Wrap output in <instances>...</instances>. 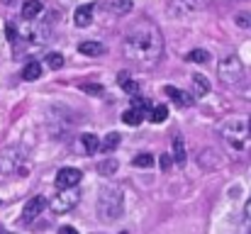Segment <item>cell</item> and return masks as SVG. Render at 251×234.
I'll return each instance as SVG.
<instances>
[{"instance_id":"cell-1","label":"cell","mask_w":251,"mask_h":234,"mask_svg":"<svg viewBox=\"0 0 251 234\" xmlns=\"http://www.w3.org/2000/svg\"><path fill=\"white\" fill-rule=\"evenodd\" d=\"M122 54L132 64H137L142 69H151L164 54V37H161L159 27L147 20L132 25V29L125 34Z\"/></svg>"},{"instance_id":"cell-2","label":"cell","mask_w":251,"mask_h":234,"mask_svg":"<svg viewBox=\"0 0 251 234\" xmlns=\"http://www.w3.org/2000/svg\"><path fill=\"white\" fill-rule=\"evenodd\" d=\"M122 193L117 188H105L98 198V217L102 222H115L120 215H122Z\"/></svg>"},{"instance_id":"cell-3","label":"cell","mask_w":251,"mask_h":234,"mask_svg":"<svg viewBox=\"0 0 251 234\" xmlns=\"http://www.w3.org/2000/svg\"><path fill=\"white\" fill-rule=\"evenodd\" d=\"M217 76H220L222 83L234 85V83H239L242 76H244V64L239 61V56H227V59H222V61L217 64Z\"/></svg>"},{"instance_id":"cell-4","label":"cell","mask_w":251,"mask_h":234,"mask_svg":"<svg viewBox=\"0 0 251 234\" xmlns=\"http://www.w3.org/2000/svg\"><path fill=\"white\" fill-rule=\"evenodd\" d=\"M22 166H25V152H20L15 147L0 149V173L2 176H15V173H20Z\"/></svg>"},{"instance_id":"cell-5","label":"cell","mask_w":251,"mask_h":234,"mask_svg":"<svg viewBox=\"0 0 251 234\" xmlns=\"http://www.w3.org/2000/svg\"><path fill=\"white\" fill-rule=\"evenodd\" d=\"M78 200H81V195L76 193V188H71V190H59V195H54V200L49 205L56 215H64V212H71L78 205Z\"/></svg>"},{"instance_id":"cell-6","label":"cell","mask_w":251,"mask_h":234,"mask_svg":"<svg viewBox=\"0 0 251 234\" xmlns=\"http://www.w3.org/2000/svg\"><path fill=\"white\" fill-rule=\"evenodd\" d=\"M202 5H205L202 0H171V5H168V15L180 20V17H188V15L198 12Z\"/></svg>"},{"instance_id":"cell-7","label":"cell","mask_w":251,"mask_h":234,"mask_svg":"<svg viewBox=\"0 0 251 234\" xmlns=\"http://www.w3.org/2000/svg\"><path fill=\"white\" fill-rule=\"evenodd\" d=\"M81 178H83V173L78 171V168H61L59 173H56V181H54V185L59 188V190H71V188H76L78 183H81Z\"/></svg>"},{"instance_id":"cell-8","label":"cell","mask_w":251,"mask_h":234,"mask_svg":"<svg viewBox=\"0 0 251 234\" xmlns=\"http://www.w3.org/2000/svg\"><path fill=\"white\" fill-rule=\"evenodd\" d=\"M47 208V200L42 198V195H37V198H32L27 205H25V210H22V217H20V222L22 225H32L39 215H42V210Z\"/></svg>"},{"instance_id":"cell-9","label":"cell","mask_w":251,"mask_h":234,"mask_svg":"<svg viewBox=\"0 0 251 234\" xmlns=\"http://www.w3.org/2000/svg\"><path fill=\"white\" fill-rule=\"evenodd\" d=\"M166 95H171V100H173L178 107H190V105L195 103V98H193L190 93L178 90V88H173V85H166Z\"/></svg>"},{"instance_id":"cell-10","label":"cell","mask_w":251,"mask_h":234,"mask_svg":"<svg viewBox=\"0 0 251 234\" xmlns=\"http://www.w3.org/2000/svg\"><path fill=\"white\" fill-rule=\"evenodd\" d=\"M190 80H193V98H202V95L210 93V83H207V78L202 76V74L190 76Z\"/></svg>"},{"instance_id":"cell-11","label":"cell","mask_w":251,"mask_h":234,"mask_svg":"<svg viewBox=\"0 0 251 234\" xmlns=\"http://www.w3.org/2000/svg\"><path fill=\"white\" fill-rule=\"evenodd\" d=\"M74 22H76V27H88L93 22V5H81L74 15Z\"/></svg>"},{"instance_id":"cell-12","label":"cell","mask_w":251,"mask_h":234,"mask_svg":"<svg viewBox=\"0 0 251 234\" xmlns=\"http://www.w3.org/2000/svg\"><path fill=\"white\" fill-rule=\"evenodd\" d=\"M37 15H42V0H27V2H22V17L25 20H34Z\"/></svg>"},{"instance_id":"cell-13","label":"cell","mask_w":251,"mask_h":234,"mask_svg":"<svg viewBox=\"0 0 251 234\" xmlns=\"http://www.w3.org/2000/svg\"><path fill=\"white\" fill-rule=\"evenodd\" d=\"M78 52L85 54V56H100V54H105V47L100 42H81L78 44Z\"/></svg>"},{"instance_id":"cell-14","label":"cell","mask_w":251,"mask_h":234,"mask_svg":"<svg viewBox=\"0 0 251 234\" xmlns=\"http://www.w3.org/2000/svg\"><path fill=\"white\" fill-rule=\"evenodd\" d=\"M144 112H139V110H134V107H129V110H125V115H122V122L125 125H129V127H137V125H142L144 122Z\"/></svg>"},{"instance_id":"cell-15","label":"cell","mask_w":251,"mask_h":234,"mask_svg":"<svg viewBox=\"0 0 251 234\" xmlns=\"http://www.w3.org/2000/svg\"><path fill=\"white\" fill-rule=\"evenodd\" d=\"M117 147H120V134H117V132H110V134L100 142V152H102V154H112Z\"/></svg>"},{"instance_id":"cell-16","label":"cell","mask_w":251,"mask_h":234,"mask_svg":"<svg viewBox=\"0 0 251 234\" xmlns=\"http://www.w3.org/2000/svg\"><path fill=\"white\" fill-rule=\"evenodd\" d=\"M173 161L176 163H185V142H183V137L180 134H176L173 137Z\"/></svg>"},{"instance_id":"cell-17","label":"cell","mask_w":251,"mask_h":234,"mask_svg":"<svg viewBox=\"0 0 251 234\" xmlns=\"http://www.w3.org/2000/svg\"><path fill=\"white\" fill-rule=\"evenodd\" d=\"M22 78H25V80H37V78H42V64H39V61H29V64L22 69Z\"/></svg>"},{"instance_id":"cell-18","label":"cell","mask_w":251,"mask_h":234,"mask_svg":"<svg viewBox=\"0 0 251 234\" xmlns=\"http://www.w3.org/2000/svg\"><path fill=\"white\" fill-rule=\"evenodd\" d=\"M117 83H120L129 95H139V83H137V80H132L127 74H120V76H117Z\"/></svg>"},{"instance_id":"cell-19","label":"cell","mask_w":251,"mask_h":234,"mask_svg":"<svg viewBox=\"0 0 251 234\" xmlns=\"http://www.w3.org/2000/svg\"><path fill=\"white\" fill-rule=\"evenodd\" d=\"M81 144H83L85 154H95V152L100 149V139H98L95 134H83V137H81Z\"/></svg>"},{"instance_id":"cell-20","label":"cell","mask_w":251,"mask_h":234,"mask_svg":"<svg viewBox=\"0 0 251 234\" xmlns=\"http://www.w3.org/2000/svg\"><path fill=\"white\" fill-rule=\"evenodd\" d=\"M185 61H190V64H205V61H210V54H207L205 49H193V52L185 56Z\"/></svg>"},{"instance_id":"cell-21","label":"cell","mask_w":251,"mask_h":234,"mask_svg":"<svg viewBox=\"0 0 251 234\" xmlns=\"http://www.w3.org/2000/svg\"><path fill=\"white\" fill-rule=\"evenodd\" d=\"M132 166H137V168H151L154 166V156L151 154H137L134 158H132Z\"/></svg>"},{"instance_id":"cell-22","label":"cell","mask_w":251,"mask_h":234,"mask_svg":"<svg viewBox=\"0 0 251 234\" xmlns=\"http://www.w3.org/2000/svg\"><path fill=\"white\" fill-rule=\"evenodd\" d=\"M117 166H120V163H117L115 158H107V161H102V163L98 166V173H100V176H112V173L117 171Z\"/></svg>"},{"instance_id":"cell-23","label":"cell","mask_w":251,"mask_h":234,"mask_svg":"<svg viewBox=\"0 0 251 234\" xmlns=\"http://www.w3.org/2000/svg\"><path fill=\"white\" fill-rule=\"evenodd\" d=\"M166 117H168V107L166 105H156V107H151V122H154V125L164 122Z\"/></svg>"},{"instance_id":"cell-24","label":"cell","mask_w":251,"mask_h":234,"mask_svg":"<svg viewBox=\"0 0 251 234\" xmlns=\"http://www.w3.org/2000/svg\"><path fill=\"white\" fill-rule=\"evenodd\" d=\"M47 66H49V69H54V71H56V69H61V66H64V56H61V54H56V52H54V54H49V56H47Z\"/></svg>"},{"instance_id":"cell-25","label":"cell","mask_w":251,"mask_h":234,"mask_svg":"<svg viewBox=\"0 0 251 234\" xmlns=\"http://www.w3.org/2000/svg\"><path fill=\"white\" fill-rule=\"evenodd\" d=\"M132 107L147 115V112H149V100H147V98H139V95H134V98H132Z\"/></svg>"},{"instance_id":"cell-26","label":"cell","mask_w":251,"mask_h":234,"mask_svg":"<svg viewBox=\"0 0 251 234\" xmlns=\"http://www.w3.org/2000/svg\"><path fill=\"white\" fill-rule=\"evenodd\" d=\"M237 25H239V27H251V17L247 12H239V15H237Z\"/></svg>"},{"instance_id":"cell-27","label":"cell","mask_w":251,"mask_h":234,"mask_svg":"<svg viewBox=\"0 0 251 234\" xmlns=\"http://www.w3.org/2000/svg\"><path fill=\"white\" fill-rule=\"evenodd\" d=\"M7 39H10L12 44L20 39V37H17V29H15V25H7Z\"/></svg>"},{"instance_id":"cell-28","label":"cell","mask_w":251,"mask_h":234,"mask_svg":"<svg viewBox=\"0 0 251 234\" xmlns=\"http://www.w3.org/2000/svg\"><path fill=\"white\" fill-rule=\"evenodd\" d=\"M85 93H93V95H100L102 93V85H83Z\"/></svg>"},{"instance_id":"cell-29","label":"cell","mask_w":251,"mask_h":234,"mask_svg":"<svg viewBox=\"0 0 251 234\" xmlns=\"http://www.w3.org/2000/svg\"><path fill=\"white\" fill-rule=\"evenodd\" d=\"M244 215H247V225H249V232H251V198L247 200V208H244Z\"/></svg>"},{"instance_id":"cell-30","label":"cell","mask_w":251,"mask_h":234,"mask_svg":"<svg viewBox=\"0 0 251 234\" xmlns=\"http://www.w3.org/2000/svg\"><path fill=\"white\" fill-rule=\"evenodd\" d=\"M161 168H164V171L171 168V156H161Z\"/></svg>"},{"instance_id":"cell-31","label":"cell","mask_w":251,"mask_h":234,"mask_svg":"<svg viewBox=\"0 0 251 234\" xmlns=\"http://www.w3.org/2000/svg\"><path fill=\"white\" fill-rule=\"evenodd\" d=\"M59 234H78V232H76L74 227H61V230H59Z\"/></svg>"},{"instance_id":"cell-32","label":"cell","mask_w":251,"mask_h":234,"mask_svg":"<svg viewBox=\"0 0 251 234\" xmlns=\"http://www.w3.org/2000/svg\"><path fill=\"white\" fill-rule=\"evenodd\" d=\"M249 132H251V120H249Z\"/></svg>"},{"instance_id":"cell-33","label":"cell","mask_w":251,"mask_h":234,"mask_svg":"<svg viewBox=\"0 0 251 234\" xmlns=\"http://www.w3.org/2000/svg\"><path fill=\"white\" fill-rule=\"evenodd\" d=\"M0 234H12V232H0Z\"/></svg>"}]
</instances>
